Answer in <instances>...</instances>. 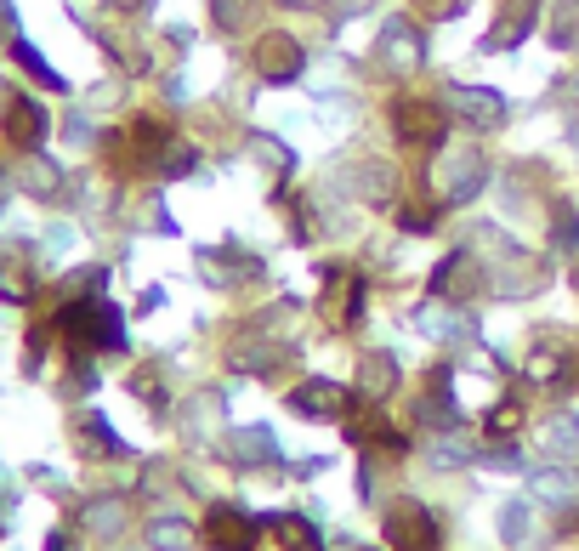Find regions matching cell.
Here are the masks:
<instances>
[{"instance_id": "obj_4", "label": "cell", "mask_w": 579, "mask_h": 551, "mask_svg": "<svg viewBox=\"0 0 579 551\" xmlns=\"http://www.w3.org/2000/svg\"><path fill=\"white\" fill-rule=\"evenodd\" d=\"M284 534H290V546L313 551V529H307V523H290V517H284Z\"/></svg>"}, {"instance_id": "obj_3", "label": "cell", "mask_w": 579, "mask_h": 551, "mask_svg": "<svg viewBox=\"0 0 579 551\" xmlns=\"http://www.w3.org/2000/svg\"><path fill=\"white\" fill-rule=\"evenodd\" d=\"M296 69H301V63H296V46H290V40L267 46V74H284V80H290Z\"/></svg>"}, {"instance_id": "obj_2", "label": "cell", "mask_w": 579, "mask_h": 551, "mask_svg": "<svg viewBox=\"0 0 579 551\" xmlns=\"http://www.w3.org/2000/svg\"><path fill=\"white\" fill-rule=\"evenodd\" d=\"M12 137H18V143H35L40 137V108L35 103H12Z\"/></svg>"}, {"instance_id": "obj_1", "label": "cell", "mask_w": 579, "mask_h": 551, "mask_svg": "<svg viewBox=\"0 0 579 551\" xmlns=\"http://www.w3.org/2000/svg\"><path fill=\"white\" fill-rule=\"evenodd\" d=\"M216 540L233 551H245L250 540H256V523H250L245 512H216Z\"/></svg>"}]
</instances>
